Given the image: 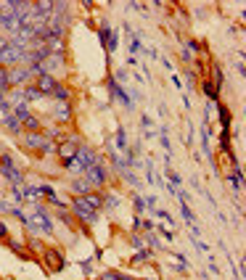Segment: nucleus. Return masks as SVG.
<instances>
[{
    "label": "nucleus",
    "mask_w": 246,
    "mask_h": 280,
    "mask_svg": "<svg viewBox=\"0 0 246 280\" xmlns=\"http://www.w3.org/2000/svg\"><path fill=\"white\" fill-rule=\"evenodd\" d=\"M140 124H143V130H151V116L143 114V116H140Z\"/></svg>",
    "instance_id": "nucleus-42"
},
{
    "label": "nucleus",
    "mask_w": 246,
    "mask_h": 280,
    "mask_svg": "<svg viewBox=\"0 0 246 280\" xmlns=\"http://www.w3.org/2000/svg\"><path fill=\"white\" fill-rule=\"evenodd\" d=\"M209 82L217 87V90H222V85H225V77H222V69H220V64H212V74H209Z\"/></svg>",
    "instance_id": "nucleus-17"
},
{
    "label": "nucleus",
    "mask_w": 246,
    "mask_h": 280,
    "mask_svg": "<svg viewBox=\"0 0 246 280\" xmlns=\"http://www.w3.org/2000/svg\"><path fill=\"white\" fill-rule=\"evenodd\" d=\"M167 177H170V185H172V188H178V185L183 183V180H180V174H178V172H170V174H167Z\"/></svg>",
    "instance_id": "nucleus-39"
},
{
    "label": "nucleus",
    "mask_w": 246,
    "mask_h": 280,
    "mask_svg": "<svg viewBox=\"0 0 246 280\" xmlns=\"http://www.w3.org/2000/svg\"><path fill=\"white\" fill-rule=\"evenodd\" d=\"M140 222H143L140 217H132V230H138V227H140Z\"/></svg>",
    "instance_id": "nucleus-51"
},
{
    "label": "nucleus",
    "mask_w": 246,
    "mask_h": 280,
    "mask_svg": "<svg viewBox=\"0 0 246 280\" xmlns=\"http://www.w3.org/2000/svg\"><path fill=\"white\" fill-rule=\"evenodd\" d=\"M209 272H212V275H217V278H220V270H217V264H215V262H209Z\"/></svg>",
    "instance_id": "nucleus-49"
},
{
    "label": "nucleus",
    "mask_w": 246,
    "mask_h": 280,
    "mask_svg": "<svg viewBox=\"0 0 246 280\" xmlns=\"http://www.w3.org/2000/svg\"><path fill=\"white\" fill-rule=\"evenodd\" d=\"M53 95L59 98V103H69V87H66V85H56Z\"/></svg>",
    "instance_id": "nucleus-25"
},
{
    "label": "nucleus",
    "mask_w": 246,
    "mask_h": 280,
    "mask_svg": "<svg viewBox=\"0 0 246 280\" xmlns=\"http://www.w3.org/2000/svg\"><path fill=\"white\" fill-rule=\"evenodd\" d=\"M77 159H80V164L85 167V169L93 164H101V156H98L93 148H88V145H80V148H77Z\"/></svg>",
    "instance_id": "nucleus-10"
},
{
    "label": "nucleus",
    "mask_w": 246,
    "mask_h": 280,
    "mask_svg": "<svg viewBox=\"0 0 246 280\" xmlns=\"http://www.w3.org/2000/svg\"><path fill=\"white\" fill-rule=\"evenodd\" d=\"M8 48H11V43H8L5 37H0V56H3L5 51H8Z\"/></svg>",
    "instance_id": "nucleus-44"
},
{
    "label": "nucleus",
    "mask_w": 246,
    "mask_h": 280,
    "mask_svg": "<svg viewBox=\"0 0 246 280\" xmlns=\"http://www.w3.org/2000/svg\"><path fill=\"white\" fill-rule=\"evenodd\" d=\"M217 114H220V124L222 130H230V109L222 106V103H217Z\"/></svg>",
    "instance_id": "nucleus-19"
},
{
    "label": "nucleus",
    "mask_w": 246,
    "mask_h": 280,
    "mask_svg": "<svg viewBox=\"0 0 246 280\" xmlns=\"http://www.w3.org/2000/svg\"><path fill=\"white\" fill-rule=\"evenodd\" d=\"M161 233H164V238H167V241H172V238H175V233H172L170 227H161Z\"/></svg>",
    "instance_id": "nucleus-47"
},
{
    "label": "nucleus",
    "mask_w": 246,
    "mask_h": 280,
    "mask_svg": "<svg viewBox=\"0 0 246 280\" xmlns=\"http://www.w3.org/2000/svg\"><path fill=\"white\" fill-rule=\"evenodd\" d=\"M114 143H117V148H122V151H127V132H124L122 127L117 130V138H114Z\"/></svg>",
    "instance_id": "nucleus-28"
},
{
    "label": "nucleus",
    "mask_w": 246,
    "mask_h": 280,
    "mask_svg": "<svg viewBox=\"0 0 246 280\" xmlns=\"http://www.w3.org/2000/svg\"><path fill=\"white\" fill-rule=\"evenodd\" d=\"M149 56H151L154 61H156V58H159V51H156V48H149Z\"/></svg>",
    "instance_id": "nucleus-52"
},
{
    "label": "nucleus",
    "mask_w": 246,
    "mask_h": 280,
    "mask_svg": "<svg viewBox=\"0 0 246 280\" xmlns=\"http://www.w3.org/2000/svg\"><path fill=\"white\" fill-rule=\"evenodd\" d=\"M228 180H230V185H233V191H236V193H241V188H244V169L236 164V167H233V172L228 174Z\"/></svg>",
    "instance_id": "nucleus-14"
},
{
    "label": "nucleus",
    "mask_w": 246,
    "mask_h": 280,
    "mask_svg": "<svg viewBox=\"0 0 246 280\" xmlns=\"http://www.w3.org/2000/svg\"><path fill=\"white\" fill-rule=\"evenodd\" d=\"M201 90H204V95L209 98V103H220V90H217L209 80H204V82H201Z\"/></svg>",
    "instance_id": "nucleus-16"
},
{
    "label": "nucleus",
    "mask_w": 246,
    "mask_h": 280,
    "mask_svg": "<svg viewBox=\"0 0 246 280\" xmlns=\"http://www.w3.org/2000/svg\"><path fill=\"white\" fill-rule=\"evenodd\" d=\"M119 201H122V198H119L117 193H111V196H103V209H117V206H119Z\"/></svg>",
    "instance_id": "nucleus-29"
},
{
    "label": "nucleus",
    "mask_w": 246,
    "mask_h": 280,
    "mask_svg": "<svg viewBox=\"0 0 246 280\" xmlns=\"http://www.w3.org/2000/svg\"><path fill=\"white\" fill-rule=\"evenodd\" d=\"M22 95H24V103H32V101H40V98H43V93H40L34 85H24L22 87Z\"/></svg>",
    "instance_id": "nucleus-18"
},
{
    "label": "nucleus",
    "mask_w": 246,
    "mask_h": 280,
    "mask_svg": "<svg viewBox=\"0 0 246 280\" xmlns=\"http://www.w3.org/2000/svg\"><path fill=\"white\" fill-rule=\"evenodd\" d=\"M117 43H119V34H117V32H111V34H109V43H106V51L114 53V51H117Z\"/></svg>",
    "instance_id": "nucleus-33"
},
{
    "label": "nucleus",
    "mask_w": 246,
    "mask_h": 280,
    "mask_svg": "<svg viewBox=\"0 0 246 280\" xmlns=\"http://www.w3.org/2000/svg\"><path fill=\"white\" fill-rule=\"evenodd\" d=\"M149 256H151V249H140V251L132 254V262H135V264H146V262H149Z\"/></svg>",
    "instance_id": "nucleus-27"
},
{
    "label": "nucleus",
    "mask_w": 246,
    "mask_h": 280,
    "mask_svg": "<svg viewBox=\"0 0 246 280\" xmlns=\"http://www.w3.org/2000/svg\"><path fill=\"white\" fill-rule=\"evenodd\" d=\"M180 214H183V220H185L188 225L193 227V212H191V206H188V204H180Z\"/></svg>",
    "instance_id": "nucleus-31"
},
{
    "label": "nucleus",
    "mask_w": 246,
    "mask_h": 280,
    "mask_svg": "<svg viewBox=\"0 0 246 280\" xmlns=\"http://www.w3.org/2000/svg\"><path fill=\"white\" fill-rule=\"evenodd\" d=\"M140 227H146V230H156V225H154L151 220H146V222H140Z\"/></svg>",
    "instance_id": "nucleus-48"
},
{
    "label": "nucleus",
    "mask_w": 246,
    "mask_h": 280,
    "mask_svg": "<svg viewBox=\"0 0 246 280\" xmlns=\"http://www.w3.org/2000/svg\"><path fill=\"white\" fill-rule=\"evenodd\" d=\"M56 85H59V82H56L51 74H43V77H37V82H34V87H37V90H40V93H43V95H53Z\"/></svg>",
    "instance_id": "nucleus-11"
},
{
    "label": "nucleus",
    "mask_w": 246,
    "mask_h": 280,
    "mask_svg": "<svg viewBox=\"0 0 246 280\" xmlns=\"http://www.w3.org/2000/svg\"><path fill=\"white\" fill-rule=\"evenodd\" d=\"M156 217H161V220H164L167 225H175V217H172L170 212H164V209H159V212H156Z\"/></svg>",
    "instance_id": "nucleus-37"
},
{
    "label": "nucleus",
    "mask_w": 246,
    "mask_h": 280,
    "mask_svg": "<svg viewBox=\"0 0 246 280\" xmlns=\"http://www.w3.org/2000/svg\"><path fill=\"white\" fill-rule=\"evenodd\" d=\"M130 243H132V249H138V251H140V249H143V246H146V241H143V235H138V233H135V235H132V238H130Z\"/></svg>",
    "instance_id": "nucleus-34"
},
{
    "label": "nucleus",
    "mask_w": 246,
    "mask_h": 280,
    "mask_svg": "<svg viewBox=\"0 0 246 280\" xmlns=\"http://www.w3.org/2000/svg\"><path fill=\"white\" fill-rule=\"evenodd\" d=\"M170 80H172V85H175V90H183V80H180V77L175 74V72L170 74Z\"/></svg>",
    "instance_id": "nucleus-40"
},
{
    "label": "nucleus",
    "mask_w": 246,
    "mask_h": 280,
    "mask_svg": "<svg viewBox=\"0 0 246 280\" xmlns=\"http://www.w3.org/2000/svg\"><path fill=\"white\" fill-rule=\"evenodd\" d=\"M82 177H85L93 188H103V185L109 183V169H106V167H103V162H101V164L88 167V169L82 172Z\"/></svg>",
    "instance_id": "nucleus-4"
},
{
    "label": "nucleus",
    "mask_w": 246,
    "mask_h": 280,
    "mask_svg": "<svg viewBox=\"0 0 246 280\" xmlns=\"http://www.w3.org/2000/svg\"><path fill=\"white\" fill-rule=\"evenodd\" d=\"M127 77H130V74L124 72V69H119V72L114 74V80H117V82H124V80H127Z\"/></svg>",
    "instance_id": "nucleus-43"
},
{
    "label": "nucleus",
    "mask_w": 246,
    "mask_h": 280,
    "mask_svg": "<svg viewBox=\"0 0 246 280\" xmlns=\"http://www.w3.org/2000/svg\"><path fill=\"white\" fill-rule=\"evenodd\" d=\"M80 201H82L85 206H90L93 212H101V209H103V196H101V193H93V191H90L88 196H80Z\"/></svg>",
    "instance_id": "nucleus-12"
},
{
    "label": "nucleus",
    "mask_w": 246,
    "mask_h": 280,
    "mask_svg": "<svg viewBox=\"0 0 246 280\" xmlns=\"http://www.w3.org/2000/svg\"><path fill=\"white\" fill-rule=\"evenodd\" d=\"M143 241H146V246L154 249V251H159V249H161V243H159V238H156V230H149V233L143 235Z\"/></svg>",
    "instance_id": "nucleus-20"
},
{
    "label": "nucleus",
    "mask_w": 246,
    "mask_h": 280,
    "mask_svg": "<svg viewBox=\"0 0 246 280\" xmlns=\"http://www.w3.org/2000/svg\"><path fill=\"white\" fill-rule=\"evenodd\" d=\"M53 119H56V122H61V124H66L69 119H72V106H69V103H56Z\"/></svg>",
    "instance_id": "nucleus-13"
},
{
    "label": "nucleus",
    "mask_w": 246,
    "mask_h": 280,
    "mask_svg": "<svg viewBox=\"0 0 246 280\" xmlns=\"http://www.w3.org/2000/svg\"><path fill=\"white\" fill-rule=\"evenodd\" d=\"M22 145L27 151H37L43 153V156H48V153H56V143L51 138H45L43 132H27V135L22 138Z\"/></svg>",
    "instance_id": "nucleus-3"
},
{
    "label": "nucleus",
    "mask_w": 246,
    "mask_h": 280,
    "mask_svg": "<svg viewBox=\"0 0 246 280\" xmlns=\"http://www.w3.org/2000/svg\"><path fill=\"white\" fill-rule=\"evenodd\" d=\"M72 214L77 217V220L88 222V225H93V222L98 220V212H93L90 206L82 204V201H80V196H77V198H72Z\"/></svg>",
    "instance_id": "nucleus-7"
},
{
    "label": "nucleus",
    "mask_w": 246,
    "mask_h": 280,
    "mask_svg": "<svg viewBox=\"0 0 246 280\" xmlns=\"http://www.w3.org/2000/svg\"><path fill=\"white\" fill-rule=\"evenodd\" d=\"M3 127H8V130L13 132V135H19V132H22V122H19V119L11 114V116L5 119V122H3Z\"/></svg>",
    "instance_id": "nucleus-23"
},
{
    "label": "nucleus",
    "mask_w": 246,
    "mask_h": 280,
    "mask_svg": "<svg viewBox=\"0 0 246 280\" xmlns=\"http://www.w3.org/2000/svg\"><path fill=\"white\" fill-rule=\"evenodd\" d=\"M143 51V45H140V37L138 34H130V56H138Z\"/></svg>",
    "instance_id": "nucleus-30"
},
{
    "label": "nucleus",
    "mask_w": 246,
    "mask_h": 280,
    "mask_svg": "<svg viewBox=\"0 0 246 280\" xmlns=\"http://www.w3.org/2000/svg\"><path fill=\"white\" fill-rule=\"evenodd\" d=\"M180 58L185 61V64H193V53L188 51V48H183V51H180Z\"/></svg>",
    "instance_id": "nucleus-38"
},
{
    "label": "nucleus",
    "mask_w": 246,
    "mask_h": 280,
    "mask_svg": "<svg viewBox=\"0 0 246 280\" xmlns=\"http://www.w3.org/2000/svg\"><path fill=\"white\" fill-rule=\"evenodd\" d=\"M119 275H122V272H103L101 280H119Z\"/></svg>",
    "instance_id": "nucleus-41"
},
{
    "label": "nucleus",
    "mask_w": 246,
    "mask_h": 280,
    "mask_svg": "<svg viewBox=\"0 0 246 280\" xmlns=\"http://www.w3.org/2000/svg\"><path fill=\"white\" fill-rule=\"evenodd\" d=\"M132 204H135V209H138V212H146V201L140 198V193H135V196H132Z\"/></svg>",
    "instance_id": "nucleus-36"
},
{
    "label": "nucleus",
    "mask_w": 246,
    "mask_h": 280,
    "mask_svg": "<svg viewBox=\"0 0 246 280\" xmlns=\"http://www.w3.org/2000/svg\"><path fill=\"white\" fill-rule=\"evenodd\" d=\"M5 243H8V249L16 251V254L22 256V259H30V251H24V246H22L19 241H11V238H5Z\"/></svg>",
    "instance_id": "nucleus-21"
},
{
    "label": "nucleus",
    "mask_w": 246,
    "mask_h": 280,
    "mask_svg": "<svg viewBox=\"0 0 246 280\" xmlns=\"http://www.w3.org/2000/svg\"><path fill=\"white\" fill-rule=\"evenodd\" d=\"M64 167H66V169L72 172V174H82V172H85V167L80 164V159H77V156L69 159V162H64Z\"/></svg>",
    "instance_id": "nucleus-22"
},
{
    "label": "nucleus",
    "mask_w": 246,
    "mask_h": 280,
    "mask_svg": "<svg viewBox=\"0 0 246 280\" xmlns=\"http://www.w3.org/2000/svg\"><path fill=\"white\" fill-rule=\"evenodd\" d=\"M22 127H27V130H30V132H40V119L30 114V116H27L24 122H22Z\"/></svg>",
    "instance_id": "nucleus-24"
},
{
    "label": "nucleus",
    "mask_w": 246,
    "mask_h": 280,
    "mask_svg": "<svg viewBox=\"0 0 246 280\" xmlns=\"http://www.w3.org/2000/svg\"><path fill=\"white\" fill-rule=\"evenodd\" d=\"M0 174L5 177V183H8L11 188H22L24 185V172L13 164L11 153H0Z\"/></svg>",
    "instance_id": "nucleus-2"
},
{
    "label": "nucleus",
    "mask_w": 246,
    "mask_h": 280,
    "mask_svg": "<svg viewBox=\"0 0 246 280\" xmlns=\"http://www.w3.org/2000/svg\"><path fill=\"white\" fill-rule=\"evenodd\" d=\"M236 72H238V77H244V74H246V69H244V61H238V66H236Z\"/></svg>",
    "instance_id": "nucleus-50"
},
{
    "label": "nucleus",
    "mask_w": 246,
    "mask_h": 280,
    "mask_svg": "<svg viewBox=\"0 0 246 280\" xmlns=\"http://www.w3.org/2000/svg\"><path fill=\"white\" fill-rule=\"evenodd\" d=\"M22 222L27 225L30 233H45V235L53 233V220H51V214H48L43 206H34V212L32 214H24Z\"/></svg>",
    "instance_id": "nucleus-1"
},
{
    "label": "nucleus",
    "mask_w": 246,
    "mask_h": 280,
    "mask_svg": "<svg viewBox=\"0 0 246 280\" xmlns=\"http://www.w3.org/2000/svg\"><path fill=\"white\" fill-rule=\"evenodd\" d=\"M0 280H3V278H0Z\"/></svg>",
    "instance_id": "nucleus-53"
},
{
    "label": "nucleus",
    "mask_w": 246,
    "mask_h": 280,
    "mask_svg": "<svg viewBox=\"0 0 246 280\" xmlns=\"http://www.w3.org/2000/svg\"><path fill=\"white\" fill-rule=\"evenodd\" d=\"M69 188H72V191H74L77 196H88L90 191H93V185H90L88 180L82 177V174H80V177H77V180H72V185H69Z\"/></svg>",
    "instance_id": "nucleus-15"
},
{
    "label": "nucleus",
    "mask_w": 246,
    "mask_h": 280,
    "mask_svg": "<svg viewBox=\"0 0 246 280\" xmlns=\"http://www.w3.org/2000/svg\"><path fill=\"white\" fill-rule=\"evenodd\" d=\"M106 85H109V95H111V98H117V101L122 103L124 109H135V103H132V98L127 95V90L119 85L114 77H109V82H106Z\"/></svg>",
    "instance_id": "nucleus-6"
},
{
    "label": "nucleus",
    "mask_w": 246,
    "mask_h": 280,
    "mask_svg": "<svg viewBox=\"0 0 246 280\" xmlns=\"http://www.w3.org/2000/svg\"><path fill=\"white\" fill-rule=\"evenodd\" d=\"M30 114H32V111H30V103H22V106H16V109H13V116H16L19 122H24V119L30 116Z\"/></svg>",
    "instance_id": "nucleus-26"
},
{
    "label": "nucleus",
    "mask_w": 246,
    "mask_h": 280,
    "mask_svg": "<svg viewBox=\"0 0 246 280\" xmlns=\"http://www.w3.org/2000/svg\"><path fill=\"white\" fill-rule=\"evenodd\" d=\"M45 267L51 270V272H61L66 267V262H64V256H61V251H56V249H48L45 251Z\"/></svg>",
    "instance_id": "nucleus-9"
},
{
    "label": "nucleus",
    "mask_w": 246,
    "mask_h": 280,
    "mask_svg": "<svg viewBox=\"0 0 246 280\" xmlns=\"http://www.w3.org/2000/svg\"><path fill=\"white\" fill-rule=\"evenodd\" d=\"M146 206H149V209L156 206V196H149V198H146Z\"/></svg>",
    "instance_id": "nucleus-46"
},
{
    "label": "nucleus",
    "mask_w": 246,
    "mask_h": 280,
    "mask_svg": "<svg viewBox=\"0 0 246 280\" xmlns=\"http://www.w3.org/2000/svg\"><path fill=\"white\" fill-rule=\"evenodd\" d=\"M32 69L30 66H11L8 69V85L11 87H24V85H30V80H32Z\"/></svg>",
    "instance_id": "nucleus-5"
},
{
    "label": "nucleus",
    "mask_w": 246,
    "mask_h": 280,
    "mask_svg": "<svg viewBox=\"0 0 246 280\" xmlns=\"http://www.w3.org/2000/svg\"><path fill=\"white\" fill-rule=\"evenodd\" d=\"M185 48H188V51H191V53H201V51H204L199 40H188V43H185Z\"/></svg>",
    "instance_id": "nucleus-35"
},
{
    "label": "nucleus",
    "mask_w": 246,
    "mask_h": 280,
    "mask_svg": "<svg viewBox=\"0 0 246 280\" xmlns=\"http://www.w3.org/2000/svg\"><path fill=\"white\" fill-rule=\"evenodd\" d=\"M59 220H61V222H64V225H69V227H72V225H74V214H69V212H66V209H61V212H59Z\"/></svg>",
    "instance_id": "nucleus-32"
},
{
    "label": "nucleus",
    "mask_w": 246,
    "mask_h": 280,
    "mask_svg": "<svg viewBox=\"0 0 246 280\" xmlns=\"http://www.w3.org/2000/svg\"><path fill=\"white\" fill-rule=\"evenodd\" d=\"M77 148H80V140L69 138V140H61V143L56 145V153L61 156V162H69V159L77 156Z\"/></svg>",
    "instance_id": "nucleus-8"
},
{
    "label": "nucleus",
    "mask_w": 246,
    "mask_h": 280,
    "mask_svg": "<svg viewBox=\"0 0 246 280\" xmlns=\"http://www.w3.org/2000/svg\"><path fill=\"white\" fill-rule=\"evenodd\" d=\"M0 238H8V225L3 220H0Z\"/></svg>",
    "instance_id": "nucleus-45"
}]
</instances>
